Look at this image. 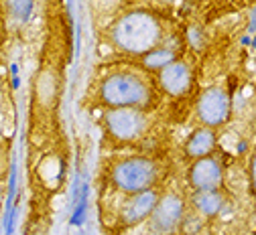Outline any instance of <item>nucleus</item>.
I'll return each mask as SVG.
<instances>
[{
    "mask_svg": "<svg viewBox=\"0 0 256 235\" xmlns=\"http://www.w3.org/2000/svg\"><path fill=\"white\" fill-rule=\"evenodd\" d=\"M191 69L185 61H173L163 71H158V83L163 91H167L173 97H181L191 89Z\"/></svg>",
    "mask_w": 256,
    "mask_h": 235,
    "instance_id": "obj_9",
    "label": "nucleus"
},
{
    "mask_svg": "<svg viewBox=\"0 0 256 235\" xmlns=\"http://www.w3.org/2000/svg\"><path fill=\"white\" fill-rule=\"evenodd\" d=\"M98 97L106 108L146 110L154 104L156 91L146 73L138 69H116L102 79Z\"/></svg>",
    "mask_w": 256,
    "mask_h": 235,
    "instance_id": "obj_1",
    "label": "nucleus"
},
{
    "mask_svg": "<svg viewBox=\"0 0 256 235\" xmlns=\"http://www.w3.org/2000/svg\"><path fill=\"white\" fill-rule=\"evenodd\" d=\"M194 203L198 207V211L206 217H214L222 205H224V199L218 191H196L194 195Z\"/></svg>",
    "mask_w": 256,
    "mask_h": 235,
    "instance_id": "obj_12",
    "label": "nucleus"
},
{
    "mask_svg": "<svg viewBox=\"0 0 256 235\" xmlns=\"http://www.w3.org/2000/svg\"><path fill=\"white\" fill-rule=\"evenodd\" d=\"M216 146V134L212 128H198L191 136L187 138L185 142V154L189 158H204V156H210V152L214 150Z\"/></svg>",
    "mask_w": 256,
    "mask_h": 235,
    "instance_id": "obj_10",
    "label": "nucleus"
},
{
    "mask_svg": "<svg viewBox=\"0 0 256 235\" xmlns=\"http://www.w3.org/2000/svg\"><path fill=\"white\" fill-rule=\"evenodd\" d=\"M158 195L154 189H148V191H142V193H134L126 199V203L122 205V211H120V221L126 225V227H132V225H138L142 223L144 219H148L158 203Z\"/></svg>",
    "mask_w": 256,
    "mask_h": 235,
    "instance_id": "obj_7",
    "label": "nucleus"
},
{
    "mask_svg": "<svg viewBox=\"0 0 256 235\" xmlns=\"http://www.w3.org/2000/svg\"><path fill=\"white\" fill-rule=\"evenodd\" d=\"M158 177V169L150 158L144 156H130L120 160L114 169H112V185L128 195L134 193H142L152 189V185L156 183Z\"/></svg>",
    "mask_w": 256,
    "mask_h": 235,
    "instance_id": "obj_3",
    "label": "nucleus"
},
{
    "mask_svg": "<svg viewBox=\"0 0 256 235\" xmlns=\"http://www.w3.org/2000/svg\"><path fill=\"white\" fill-rule=\"evenodd\" d=\"M250 175H252V187H254V195H256V154L252 158V169H250Z\"/></svg>",
    "mask_w": 256,
    "mask_h": 235,
    "instance_id": "obj_13",
    "label": "nucleus"
},
{
    "mask_svg": "<svg viewBox=\"0 0 256 235\" xmlns=\"http://www.w3.org/2000/svg\"><path fill=\"white\" fill-rule=\"evenodd\" d=\"M250 28H256V8L252 12V24H250Z\"/></svg>",
    "mask_w": 256,
    "mask_h": 235,
    "instance_id": "obj_14",
    "label": "nucleus"
},
{
    "mask_svg": "<svg viewBox=\"0 0 256 235\" xmlns=\"http://www.w3.org/2000/svg\"><path fill=\"white\" fill-rule=\"evenodd\" d=\"M232 102L226 89L222 87H208L200 102H198V118L208 126V128H220L222 124H226L230 118Z\"/></svg>",
    "mask_w": 256,
    "mask_h": 235,
    "instance_id": "obj_5",
    "label": "nucleus"
},
{
    "mask_svg": "<svg viewBox=\"0 0 256 235\" xmlns=\"http://www.w3.org/2000/svg\"><path fill=\"white\" fill-rule=\"evenodd\" d=\"M185 205L177 195H163L158 199V203L148 217L150 231L156 235H171L183 221Z\"/></svg>",
    "mask_w": 256,
    "mask_h": 235,
    "instance_id": "obj_6",
    "label": "nucleus"
},
{
    "mask_svg": "<svg viewBox=\"0 0 256 235\" xmlns=\"http://www.w3.org/2000/svg\"><path fill=\"white\" fill-rule=\"evenodd\" d=\"M163 37H165L163 22L148 10L126 12L110 28L112 45L130 55H144L156 49Z\"/></svg>",
    "mask_w": 256,
    "mask_h": 235,
    "instance_id": "obj_2",
    "label": "nucleus"
},
{
    "mask_svg": "<svg viewBox=\"0 0 256 235\" xmlns=\"http://www.w3.org/2000/svg\"><path fill=\"white\" fill-rule=\"evenodd\" d=\"M224 181V171L218 158H198L189 169V185L196 191H218Z\"/></svg>",
    "mask_w": 256,
    "mask_h": 235,
    "instance_id": "obj_8",
    "label": "nucleus"
},
{
    "mask_svg": "<svg viewBox=\"0 0 256 235\" xmlns=\"http://www.w3.org/2000/svg\"><path fill=\"white\" fill-rule=\"evenodd\" d=\"M104 126L114 140L134 142L146 130V116L138 108H110L104 116Z\"/></svg>",
    "mask_w": 256,
    "mask_h": 235,
    "instance_id": "obj_4",
    "label": "nucleus"
},
{
    "mask_svg": "<svg viewBox=\"0 0 256 235\" xmlns=\"http://www.w3.org/2000/svg\"><path fill=\"white\" fill-rule=\"evenodd\" d=\"M140 61H142V67L146 71H163L167 65L177 61V53L173 49H167V47H156V49L140 55Z\"/></svg>",
    "mask_w": 256,
    "mask_h": 235,
    "instance_id": "obj_11",
    "label": "nucleus"
}]
</instances>
